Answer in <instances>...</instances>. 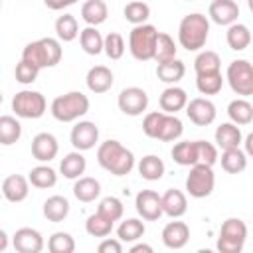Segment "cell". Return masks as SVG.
Segmentation results:
<instances>
[{
    "label": "cell",
    "mask_w": 253,
    "mask_h": 253,
    "mask_svg": "<svg viewBox=\"0 0 253 253\" xmlns=\"http://www.w3.org/2000/svg\"><path fill=\"white\" fill-rule=\"evenodd\" d=\"M154 249H152V245H148V243H134L132 247H130V253H152Z\"/></svg>",
    "instance_id": "52"
},
{
    "label": "cell",
    "mask_w": 253,
    "mask_h": 253,
    "mask_svg": "<svg viewBox=\"0 0 253 253\" xmlns=\"http://www.w3.org/2000/svg\"><path fill=\"white\" fill-rule=\"evenodd\" d=\"M247 239V225L239 217H227L219 227L217 251L219 253H241Z\"/></svg>",
    "instance_id": "6"
},
{
    "label": "cell",
    "mask_w": 253,
    "mask_h": 253,
    "mask_svg": "<svg viewBox=\"0 0 253 253\" xmlns=\"http://www.w3.org/2000/svg\"><path fill=\"white\" fill-rule=\"evenodd\" d=\"M227 117L235 125H249L253 121V105L247 101V97H237L227 105Z\"/></svg>",
    "instance_id": "31"
},
{
    "label": "cell",
    "mask_w": 253,
    "mask_h": 253,
    "mask_svg": "<svg viewBox=\"0 0 253 253\" xmlns=\"http://www.w3.org/2000/svg\"><path fill=\"white\" fill-rule=\"evenodd\" d=\"M136 213L146 221H156L162 215V202L160 194L154 190H140L134 198Z\"/></svg>",
    "instance_id": "13"
},
{
    "label": "cell",
    "mask_w": 253,
    "mask_h": 253,
    "mask_svg": "<svg viewBox=\"0 0 253 253\" xmlns=\"http://www.w3.org/2000/svg\"><path fill=\"white\" fill-rule=\"evenodd\" d=\"M8 243H10L8 233H6L4 229H0V251H6V249H8Z\"/></svg>",
    "instance_id": "53"
},
{
    "label": "cell",
    "mask_w": 253,
    "mask_h": 253,
    "mask_svg": "<svg viewBox=\"0 0 253 253\" xmlns=\"http://www.w3.org/2000/svg\"><path fill=\"white\" fill-rule=\"evenodd\" d=\"M208 20L217 26H229L239 18V6L235 0H213L208 8Z\"/></svg>",
    "instance_id": "15"
},
{
    "label": "cell",
    "mask_w": 253,
    "mask_h": 253,
    "mask_svg": "<svg viewBox=\"0 0 253 253\" xmlns=\"http://www.w3.org/2000/svg\"><path fill=\"white\" fill-rule=\"evenodd\" d=\"M28 182L34 186V188H40V190H47V188H53L57 184V174L51 166L47 164H40V166H34L28 174Z\"/></svg>",
    "instance_id": "32"
},
{
    "label": "cell",
    "mask_w": 253,
    "mask_h": 253,
    "mask_svg": "<svg viewBox=\"0 0 253 253\" xmlns=\"http://www.w3.org/2000/svg\"><path fill=\"white\" fill-rule=\"evenodd\" d=\"M49 111H51L53 119L59 123L79 121L89 111V97L81 91H67L63 95H57L51 101Z\"/></svg>",
    "instance_id": "4"
},
{
    "label": "cell",
    "mask_w": 253,
    "mask_h": 253,
    "mask_svg": "<svg viewBox=\"0 0 253 253\" xmlns=\"http://www.w3.org/2000/svg\"><path fill=\"white\" fill-rule=\"evenodd\" d=\"M138 174H140V178H144V180H148V182H156V180H160L162 176H164V172H166V166H164V162H162V158H158L156 154H146V156H142L140 160H138Z\"/></svg>",
    "instance_id": "29"
},
{
    "label": "cell",
    "mask_w": 253,
    "mask_h": 253,
    "mask_svg": "<svg viewBox=\"0 0 253 253\" xmlns=\"http://www.w3.org/2000/svg\"><path fill=\"white\" fill-rule=\"evenodd\" d=\"M158 30L152 24H138L128 34V51L138 61H150L154 57Z\"/></svg>",
    "instance_id": "5"
},
{
    "label": "cell",
    "mask_w": 253,
    "mask_h": 253,
    "mask_svg": "<svg viewBox=\"0 0 253 253\" xmlns=\"http://www.w3.org/2000/svg\"><path fill=\"white\" fill-rule=\"evenodd\" d=\"M184 73H186V65L178 57L168 59V61H160L156 65V77L168 85H176L184 77Z\"/></svg>",
    "instance_id": "25"
},
{
    "label": "cell",
    "mask_w": 253,
    "mask_h": 253,
    "mask_svg": "<svg viewBox=\"0 0 253 253\" xmlns=\"http://www.w3.org/2000/svg\"><path fill=\"white\" fill-rule=\"evenodd\" d=\"M215 146L225 150V148H235L241 144L243 140V134H241V128L239 125L235 123H221L217 128H215Z\"/></svg>",
    "instance_id": "22"
},
{
    "label": "cell",
    "mask_w": 253,
    "mask_h": 253,
    "mask_svg": "<svg viewBox=\"0 0 253 253\" xmlns=\"http://www.w3.org/2000/svg\"><path fill=\"white\" fill-rule=\"evenodd\" d=\"M188 2H192V0H188Z\"/></svg>",
    "instance_id": "58"
},
{
    "label": "cell",
    "mask_w": 253,
    "mask_h": 253,
    "mask_svg": "<svg viewBox=\"0 0 253 253\" xmlns=\"http://www.w3.org/2000/svg\"><path fill=\"white\" fill-rule=\"evenodd\" d=\"M101 194V184L99 180L91 178V176H79L73 184V196L83 202V204H89V202H95Z\"/></svg>",
    "instance_id": "26"
},
{
    "label": "cell",
    "mask_w": 253,
    "mask_h": 253,
    "mask_svg": "<svg viewBox=\"0 0 253 253\" xmlns=\"http://www.w3.org/2000/svg\"><path fill=\"white\" fill-rule=\"evenodd\" d=\"M109 8L105 0H85L81 6V18L87 26H99L107 20Z\"/></svg>",
    "instance_id": "30"
},
{
    "label": "cell",
    "mask_w": 253,
    "mask_h": 253,
    "mask_svg": "<svg viewBox=\"0 0 253 253\" xmlns=\"http://www.w3.org/2000/svg\"><path fill=\"white\" fill-rule=\"evenodd\" d=\"M0 8H2V0H0Z\"/></svg>",
    "instance_id": "56"
},
{
    "label": "cell",
    "mask_w": 253,
    "mask_h": 253,
    "mask_svg": "<svg viewBox=\"0 0 253 253\" xmlns=\"http://www.w3.org/2000/svg\"><path fill=\"white\" fill-rule=\"evenodd\" d=\"M194 69L196 75L198 73H213V71H221V59L213 49H204L196 55L194 59Z\"/></svg>",
    "instance_id": "42"
},
{
    "label": "cell",
    "mask_w": 253,
    "mask_h": 253,
    "mask_svg": "<svg viewBox=\"0 0 253 253\" xmlns=\"http://www.w3.org/2000/svg\"><path fill=\"white\" fill-rule=\"evenodd\" d=\"M47 251L49 253H73L75 251V239L67 231H55L47 239Z\"/></svg>",
    "instance_id": "44"
},
{
    "label": "cell",
    "mask_w": 253,
    "mask_h": 253,
    "mask_svg": "<svg viewBox=\"0 0 253 253\" xmlns=\"http://www.w3.org/2000/svg\"><path fill=\"white\" fill-rule=\"evenodd\" d=\"M160 237L168 249H182L190 239V227H188V223L178 221V217H174V221H168L162 227Z\"/></svg>",
    "instance_id": "18"
},
{
    "label": "cell",
    "mask_w": 253,
    "mask_h": 253,
    "mask_svg": "<svg viewBox=\"0 0 253 253\" xmlns=\"http://www.w3.org/2000/svg\"><path fill=\"white\" fill-rule=\"evenodd\" d=\"M251 142H253V134H247V138H245V144H247V152H245V154H251V152H253V146H251Z\"/></svg>",
    "instance_id": "54"
},
{
    "label": "cell",
    "mask_w": 253,
    "mask_h": 253,
    "mask_svg": "<svg viewBox=\"0 0 253 253\" xmlns=\"http://www.w3.org/2000/svg\"><path fill=\"white\" fill-rule=\"evenodd\" d=\"M188 103V95L182 87L178 85H170L166 87L162 93H160V99H158V105H160V111L162 113H168V115H176L178 111H182Z\"/></svg>",
    "instance_id": "21"
},
{
    "label": "cell",
    "mask_w": 253,
    "mask_h": 253,
    "mask_svg": "<svg viewBox=\"0 0 253 253\" xmlns=\"http://www.w3.org/2000/svg\"><path fill=\"white\" fill-rule=\"evenodd\" d=\"M172 160L180 166H194L198 162L196 140H180L172 146Z\"/></svg>",
    "instance_id": "35"
},
{
    "label": "cell",
    "mask_w": 253,
    "mask_h": 253,
    "mask_svg": "<svg viewBox=\"0 0 253 253\" xmlns=\"http://www.w3.org/2000/svg\"><path fill=\"white\" fill-rule=\"evenodd\" d=\"M55 36L61 42H73L79 36V24L73 14H63L55 20Z\"/></svg>",
    "instance_id": "38"
},
{
    "label": "cell",
    "mask_w": 253,
    "mask_h": 253,
    "mask_svg": "<svg viewBox=\"0 0 253 253\" xmlns=\"http://www.w3.org/2000/svg\"><path fill=\"white\" fill-rule=\"evenodd\" d=\"M63 49L59 40L55 38H40L36 42L26 43V47L22 49V59L36 65L40 71L45 67H55L61 61Z\"/></svg>",
    "instance_id": "3"
},
{
    "label": "cell",
    "mask_w": 253,
    "mask_h": 253,
    "mask_svg": "<svg viewBox=\"0 0 253 253\" xmlns=\"http://www.w3.org/2000/svg\"><path fill=\"white\" fill-rule=\"evenodd\" d=\"M12 245L18 253H40L43 249V237L34 227H20L12 235Z\"/></svg>",
    "instance_id": "14"
},
{
    "label": "cell",
    "mask_w": 253,
    "mask_h": 253,
    "mask_svg": "<svg viewBox=\"0 0 253 253\" xmlns=\"http://www.w3.org/2000/svg\"><path fill=\"white\" fill-rule=\"evenodd\" d=\"M69 140H71L73 148L79 150V152L91 150V148L99 142V128H97V125L91 123V121H79V123L71 128Z\"/></svg>",
    "instance_id": "12"
},
{
    "label": "cell",
    "mask_w": 253,
    "mask_h": 253,
    "mask_svg": "<svg viewBox=\"0 0 253 253\" xmlns=\"http://www.w3.org/2000/svg\"><path fill=\"white\" fill-rule=\"evenodd\" d=\"M79 43L81 49L89 55H99L103 51V36L97 30V26H87L79 32Z\"/></svg>",
    "instance_id": "34"
},
{
    "label": "cell",
    "mask_w": 253,
    "mask_h": 253,
    "mask_svg": "<svg viewBox=\"0 0 253 253\" xmlns=\"http://www.w3.org/2000/svg\"><path fill=\"white\" fill-rule=\"evenodd\" d=\"M144 231H146L144 221H140L136 217H128V219L121 221V225L117 227V235H119L117 239L123 243H134L144 235Z\"/></svg>",
    "instance_id": "36"
},
{
    "label": "cell",
    "mask_w": 253,
    "mask_h": 253,
    "mask_svg": "<svg viewBox=\"0 0 253 253\" xmlns=\"http://www.w3.org/2000/svg\"><path fill=\"white\" fill-rule=\"evenodd\" d=\"M221 168L227 172V174H241L245 168H247V154L235 146V148H225L221 150Z\"/></svg>",
    "instance_id": "28"
},
{
    "label": "cell",
    "mask_w": 253,
    "mask_h": 253,
    "mask_svg": "<svg viewBox=\"0 0 253 253\" xmlns=\"http://www.w3.org/2000/svg\"><path fill=\"white\" fill-rule=\"evenodd\" d=\"M210 36V20L200 12H192L180 20L178 42L186 51H200Z\"/></svg>",
    "instance_id": "2"
},
{
    "label": "cell",
    "mask_w": 253,
    "mask_h": 253,
    "mask_svg": "<svg viewBox=\"0 0 253 253\" xmlns=\"http://www.w3.org/2000/svg\"><path fill=\"white\" fill-rule=\"evenodd\" d=\"M97 211L115 223V221H119V219L123 217V213H125V206H123V202H121L119 198H115V196H107V198H103V200L99 202Z\"/></svg>",
    "instance_id": "45"
},
{
    "label": "cell",
    "mask_w": 253,
    "mask_h": 253,
    "mask_svg": "<svg viewBox=\"0 0 253 253\" xmlns=\"http://www.w3.org/2000/svg\"><path fill=\"white\" fill-rule=\"evenodd\" d=\"M47 109V101L40 91L24 89L12 97V111L20 119H40Z\"/></svg>",
    "instance_id": "7"
},
{
    "label": "cell",
    "mask_w": 253,
    "mask_h": 253,
    "mask_svg": "<svg viewBox=\"0 0 253 253\" xmlns=\"http://www.w3.org/2000/svg\"><path fill=\"white\" fill-rule=\"evenodd\" d=\"M0 200H2V192H0Z\"/></svg>",
    "instance_id": "57"
},
{
    "label": "cell",
    "mask_w": 253,
    "mask_h": 253,
    "mask_svg": "<svg viewBox=\"0 0 253 253\" xmlns=\"http://www.w3.org/2000/svg\"><path fill=\"white\" fill-rule=\"evenodd\" d=\"M22 136V125L16 117L12 115H2L0 117V144L10 146L16 144Z\"/></svg>",
    "instance_id": "33"
},
{
    "label": "cell",
    "mask_w": 253,
    "mask_h": 253,
    "mask_svg": "<svg viewBox=\"0 0 253 253\" xmlns=\"http://www.w3.org/2000/svg\"><path fill=\"white\" fill-rule=\"evenodd\" d=\"M176 42L172 40V36H168L166 32H158L156 36V45H154V61L160 63V61H168V59H174L176 57Z\"/></svg>",
    "instance_id": "39"
},
{
    "label": "cell",
    "mask_w": 253,
    "mask_h": 253,
    "mask_svg": "<svg viewBox=\"0 0 253 253\" xmlns=\"http://www.w3.org/2000/svg\"><path fill=\"white\" fill-rule=\"evenodd\" d=\"M14 75H16V81H18V83H22V85H30V83H34V81L38 79L40 69H38L36 65L28 63V61L20 59L18 65H16V69H14Z\"/></svg>",
    "instance_id": "47"
},
{
    "label": "cell",
    "mask_w": 253,
    "mask_h": 253,
    "mask_svg": "<svg viewBox=\"0 0 253 253\" xmlns=\"http://www.w3.org/2000/svg\"><path fill=\"white\" fill-rule=\"evenodd\" d=\"M97 162L113 176H126L134 168V154L119 140L109 138L97 148Z\"/></svg>",
    "instance_id": "1"
},
{
    "label": "cell",
    "mask_w": 253,
    "mask_h": 253,
    "mask_svg": "<svg viewBox=\"0 0 253 253\" xmlns=\"http://www.w3.org/2000/svg\"><path fill=\"white\" fill-rule=\"evenodd\" d=\"M160 202H162V215H168V217H182L186 211H188V200H186V194L176 190V188H170L166 190L162 196H160Z\"/></svg>",
    "instance_id": "20"
},
{
    "label": "cell",
    "mask_w": 253,
    "mask_h": 253,
    "mask_svg": "<svg viewBox=\"0 0 253 253\" xmlns=\"http://www.w3.org/2000/svg\"><path fill=\"white\" fill-rule=\"evenodd\" d=\"M225 79L235 95L239 97L253 95V65L247 59H233L227 65Z\"/></svg>",
    "instance_id": "9"
},
{
    "label": "cell",
    "mask_w": 253,
    "mask_h": 253,
    "mask_svg": "<svg viewBox=\"0 0 253 253\" xmlns=\"http://www.w3.org/2000/svg\"><path fill=\"white\" fill-rule=\"evenodd\" d=\"M117 105H119L121 113L128 115V117H138L148 109V95L140 87H125L119 93Z\"/></svg>",
    "instance_id": "10"
},
{
    "label": "cell",
    "mask_w": 253,
    "mask_h": 253,
    "mask_svg": "<svg viewBox=\"0 0 253 253\" xmlns=\"http://www.w3.org/2000/svg\"><path fill=\"white\" fill-rule=\"evenodd\" d=\"M85 231L91 237H107L113 231V221L101 215L99 211H95L85 219Z\"/></svg>",
    "instance_id": "43"
},
{
    "label": "cell",
    "mask_w": 253,
    "mask_h": 253,
    "mask_svg": "<svg viewBox=\"0 0 253 253\" xmlns=\"http://www.w3.org/2000/svg\"><path fill=\"white\" fill-rule=\"evenodd\" d=\"M57 152H59V144L51 132H38L32 138V156L38 162H49L57 156Z\"/></svg>",
    "instance_id": "16"
},
{
    "label": "cell",
    "mask_w": 253,
    "mask_h": 253,
    "mask_svg": "<svg viewBox=\"0 0 253 253\" xmlns=\"http://www.w3.org/2000/svg\"><path fill=\"white\" fill-rule=\"evenodd\" d=\"M123 16L126 22H130L132 26H138V24H146V20L150 18V6L144 2V0H132L125 6L123 10Z\"/></svg>",
    "instance_id": "41"
},
{
    "label": "cell",
    "mask_w": 253,
    "mask_h": 253,
    "mask_svg": "<svg viewBox=\"0 0 253 253\" xmlns=\"http://www.w3.org/2000/svg\"><path fill=\"white\" fill-rule=\"evenodd\" d=\"M184 132V125L182 121L176 117V115H168L164 113L162 117V125H160V130H158V140H164V142H172V140H178Z\"/></svg>",
    "instance_id": "37"
},
{
    "label": "cell",
    "mask_w": 253,
    "mask_h": 253,
    "mask_svg": "<svg viewBox=\"0 0 253 253\" xmlns=\"http://www.w3.org/2000/svg\"><path fill=\"white\" fill-rule=\"evenodd\" d=\"M196 152H198V162L213 166L217 162V146L208 142V140H196Z\"/></svg>",
    "instance_id": "48"
},
{
    "label": "cell",
    "mask_w": 253,
    "mask_h": 253,
    "mask_svg": "<svg viewBox=\"0 0 253 253\" xmlns=\"http://www.w3.org/2000/svg\"><path fill=\"white\" fill-rule=\"evenodd\" d=\"M186 115L188 119L198 126H208L215 121V105L206 97H196L186 103Z\"/></svg>",
    "instance_id": "11"
},
{
    "label": "cell",
    "mask_w": 253,
    "mask_h": 253,
    "mask_svg": "<svg viewBox=\"0 0 253 253\" xmlns=\"http://www.w3.org/2000/svg\"><path fill=\"white\" fill-rule=\"evenodd\" d=\"M225 42L227 45L233 49V51H243L249 47L251 43V32L245 24H239V22H233L227 26V32H225Z\"/></svg>",
    "instance_id": "27"
},
{
    "label": "cell",
    "mask_w": 253,
    "mask_h": 253,
    "mask_svg": "<svg viewBox=\"0 0 253 253\" xmlns=\"http://www.w3.org/2000/svg\"><path fill=\"white\" fill-rule=\"evenodd\" d=\"M2 99H4V97H2V91H0V105H2Z\"/></svg>",
    "instance_id": "55"
},
{
    "label": "cell",
    "mask_w": 253,
    "mask_h": 253,
    "mask_svg": "<svg viewBox=\"0 0 253 253\" xmlns=\"http://www.w3.org/2000/svg\"><path fill=\"white\" fill-rule=\"evenodd\" d=\"M215 186V174L211 170V166L196 162L194 166H190V174L186 176V192L192 198H208L213 192Z\"/></svg>",
    "instance_id": "8"
},
{
    "label": "cell",
    "mask_w": 253,
    "mask_h": 253,
    "mask_svg": "<svg viewBox=\"0 0 253 253\" xmlns=\"http://www.w3.org/2000/svg\"><path fill=\"white\" fill-rule=\"evenodd\" d=\"M0 192H2V198H6L8 202L20 204V202H24V200L28 198V194H30V182H28V178L22 176V174H10V176L4 178Z\"/></svg>",
    "instance_id": "17"
},
{
    "label": "cell",
    "mask_w": 253,
    "mask_h": 253,
    "mask_svg": "<svg viewBox=\"0 0 253 253\" xmlns=\"http://www.w3.org/2000/svg\"><path fill=\"white\" fill-rule=\"evenodd\" d=\"M97 251H99V253H123V241L105 237V239L97 245Z\"/></svg>",
    "instance_id": "50"
},
{
    "label": "cell",
    "mask_w": 253,
    "mask_h": 253,
    "mask_svg": "<svg viewBox=\"0 0 253 253\" xmlns=\"http://www.w3.org/2000/svg\"><path fill=\"white\" fill-rule=\"evenodd\" d=\"M42 211H43V217H45L47 221L59 223V221H63V219L69 215V202H67L65 196H59V194L49 196V198L43 202Z\"/></svg>",
    "instance_id": "24"
},
{
    "label": "cell",
    "mask_w": 253,
    "mask_h": 253,
    "mask_svg": "<svg viewBox=\"0 0 253 253\" xmlns=\"http://www.w3.org/2000/svg\"><path fill=\"white\" fill-rule=\"evenodd\" d=\"M162 117H164L162 111H152V113L144 115V119H142V132L148 138H156L158 136V130H160V125H162Z\"/></svg>",
    "instance_id": "49"
},
{
    "label": "cell",
    "mask_w": 253,
    "mask_h": 253,
    "mask_svg": "<svg viewBox=\"0 0 253 253\" xmlns=\"http://www.w3.org/2000/svg\"><path fill=\"white\" fill-rule=\"evenodd\" d=\"M77 0H43V4L49 8V10H63V8H69L73 6Z\"/></svg>",
    "instance_id": "51"
},
{
    "label": "cell",
    "mask_w": 253,
    "mask_h": 253,
    "mask_svg": "<svg viewBox=\"0 0 253 253\" xmlns=\"http://www.w3.org/2000/svg\"><path fill=\"white\" fill-rule=\"evenodd\" d=\"M196 87L202 95H217L223 87V77L221 71L213 73H198L196 75Z\"/></svg>",
    "instance_id": "40"
},
{
    "label": "cell",
    "mask_w": 253,
    "mask_h": 253,
    "mask_svg": "<svg viewBox=\"0 0 253 253\" xmlns=\"http://www.w3.org/2000/svg\"><path fill=\"white\" fill-rule=\"evenodd\" d=\"M85 168H87V160L79 150H73V152L65 154L59 162V172L67 180H77L79 176L85 174Z\"/></svg>",
    "instance_id": "23"
},
{
    "label": "cell",
    "mask_w": 253,
    "mask_h": 253,
    "mask_svg": "<svg viewBox=\"0 0 253 253\" xmlns=\"http://www.w3.org/2000/svg\"><path fill=\"white\" fill-rule=\"evenodd\" d=\"M85 83L91 93H107L115 83V75L107 65H95L87 71Z\"/></svg>",
    "instance_id": "19"
},
{
    "label": "cell",
    "mask_w": 253,
    "mask_h": 253,
    "mask_svg": "<svg viewBox=\"0 0 253 253\" xmlns=\"http://www.w3.org/2000/svg\"><path fill=\"white\" fill-rule=\"evenodd\" d=\"M125 38L117 32H109L105 38H103V51L107 53L109 59H121L125 55Z\"/></svg>",
    "instance_id": "46"
}]
</instances>
